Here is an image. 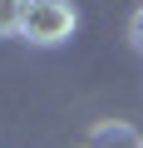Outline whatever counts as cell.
Listing matches in <instances>:
<instances>
[{
    "instance_id": "6da1fadb",
    "label": "cell",
    "mask_w": 143,
    "mask_h": 148,
    "mask_svg": "<svg viewBox=\"0 0 143 148\" xmlns=\"http://www.w3.org/2000/svg\"><path fill=\"white\" fill-rule=\"evenodd\" d=\"M79 25V10L69 0H30L25 5V20H20V40L49 49V45H64Z\"/></svg>"
},
{
    "instance_id": "7a4b0ae2",
    "label": "cell",
    "mask_w": 143,
    "mask_h": 148,
    "mask_svg": "<svg viewBox=\"0 0 143 148\" xmlns=\"http://www.w3.org/2000/svg\"><path fill=\"white\" fill-rule=\"evenodd\" d=\"M84 148H143V133L123 119H99L84 138Z\"/></svg>"
},
{
    "instance_id": "3957f363",
    "label": "cell",
    "mask_w": 143,
    "mask_h": 148,
    "mask_svg": "<svg viewBox=\"0 0 143 148\" xmlns=\"http://www.w3.org/2000/svg\"><path fill=\"white\" fill-rule=\"evenodd\" d=\"M25 5H30V0H0V35H20Z\"/></svg>"
},
{
    "instance_id": "277c9868",
    "label": "cell",
    "mask_w": 143,
    "mask_h": 148,
    "mask_svg": "<svg viewBox=\"0 0 143 148\" xmlns=\"http://www.w3.org/2000/svg\"><path fill=\"white\" fill-rule=\"evenodd\" d=\"M128 40H133V49L143 54V5L133 10V20H128Z\"/></svg>"
}]
</instances>
